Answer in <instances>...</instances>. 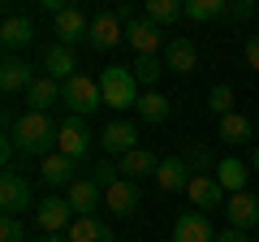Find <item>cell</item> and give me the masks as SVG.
I'll return each instance as SVG.
<instances>
[{
	"instance_id": "cell-17",
	"label": "cell",
	"mask_w": 259,
	"mask_h": 242,
	"mask_svg": "<svg viewBox=\"0 0 259 242\" xmlns=\"http://www.w3.org/2000/svg\"><path fill=\"white\" fill-rule=\"evenodd\" d=\"M100 143H104V151H108V156H125V151L143 147V143H139V130H134V121H108V126H104V134H100Z\"/></svg>"
},
{
	"instance_id": "cell-2",
	"label": "cell",
	"mask_w": 259,
	"mask_h": 242,
	"mask_svg": "<svg viewBox=\"0 0 259 242\" xmlns=\"http://www.w3.org/2000/svg\"><path fill=\"white\" fill-rule=\"evenodd\" d=\"M100 91H104V108H139L143 91H139V78L130 65H108L100 74Z\"/></svg>"
},
{
	"instance_id": "cell-26",
	"label": "cell",
	"mask_w": 259,
	"mask_h": 242,
	"mask_svg": "<svg viewBox=\"0 0 259 242\" xmlns=\"http://www.w3.org/2000/svg\"><path fill=\"white\" fill-rule=\"evenodd\" d=\"M229 0H186V18L190 22H221L229 18Z\"/></svg>"
},
{
	"instance_id": "cell-9",
	"label": "cell",
	"mask_w": 259,
	"mask_h": 242,
	"mask_svg": "<svg viewBox=\"0 0 259 242\" xmlns=\"http://www.w3.org/2000/svg\"><path fill=\"white\" fill-rule=\"evenodd\" d=\"M44 74L48 78H56V83H69V78L78 74V56H74V48L69 44H48L44 48Z\"/></svg>"
},
{
	"instance_id": "cell-21",
	"label": "cell",
	"mask_w": 259,
	"mask_h": 242,
	"mask_svg": "<svg viewBox=\"0 0 259 242\" xmlns=\"http://www.w3.org/2000/svg\"><path fill=\"white\" fill-rule=\"evenodd\" d=\"M74 169H78V165H74L69 156L52 151L48 160H39V182H44V186H69V182H78Z\"/></svg>"
},
{
	"instance_id": "cell-20",
	"label": "cell",
	"mask_w": 259,
	"mask_h": 242,
	"mask_svg": "<svg viewBox=\"0 0 259 242\" xmlns=\"http://www.w3.org/2000/svg\"><path fill=\"white\" fill-rule=\"evenodd\" d=\"M186 195H190V204L199 208V212H207V208H216V204L225 199V186L216 182L212 173H194L190 186H186Z\"/></svg>"
},
{
	"instance_id": "cell-12",
	"label": "cell",
	"mask_w": 259,
	"mask_h": 242,
	"mask_svg": "<svg viewBox=\"0 0 259 242\" xmlns=\"http://www.w3.org/2000/svg\"><path fill=\"white\" fill-rule=\"evenodd\" d=\"M35 69L26 65V61H18V56H5V65H0V91L5 95H26L30 87H35Z\"/></svg>"
},
{
	"instance_id": "cell-35",
	"label": "cell",
	"mask_w": 259,
	"mask_h": 242,
	"mask_svg": "<svg viewBox=\"0 0 259 242\" xmlns=\"http://www.w3.org/2000/svg\"><path fill=\"white\" fill-rule=\"evenodd\" d=\"M229 18H233V22H246V18H255V5H250V0H238V5L229 9Z\"/></svg>"
},
{
	"instance_id": "cell-34",
	"label": "cell",
	"mask_w": 259,
	"mask_h": 242,
	"mask_svg": "<svg viewBox=\"0 0 259 242\" xmlns=\"http://www.w3.org/2000/svg\"><path fill=\"white\" fill-rule=\"evenodd\" d=\"M117 177H121V169L112 165V160H100V165H95V186H100V190H108Z\"/></svg>"
},
{
	"instance_id": "cell-11",
	"label": "cell",
	"mask_w": 259,
	"mask_h": 242,
	"mask_svg": "<svg viewBox=\"0 0 259 242\" xmlns=\"http://www.w3.org/2000/svg\"><path fill=\"white\" fill-rule=\"evenodd\" d=\"M104 208H108L112 216H134V212H139V182L117 177V182L104 190Z\"/></svg>"
},
{
	"instance_id": "cell-38",
	"label": "cell",
	"mask_w": 259,
	"mask_h": 242,
	"mask_svg": "<svg viewBox=\"0 0 259 242\" xmlns=\"http://www.w3.org/2000/svg\"><path fill=\"white\" fill-rule=\"evenodd\" d=\"M35 242H69V238H65V233H39Z\"/></svg>"
},
{
	"instance_id": "cell-19",
	"label": "cell",
	"mask_w": 259,
	"mask_h": 242,
	"mask_svg": "<svg viewBox=\"0 0 259 242\" xmlns=\"http://www.w3.org/2000/svg\"><path fill=\"white\" fill-rule=\"evenodd\" d=\"M190 177H194V169L186 165L182 156H164V160H160V169H156V186L164 190V195H173V190L190 186Z\"/></svg>"
},
{
	"instance_id": "cell-23",
	"label": "cell",
	"mask_w": 259,
	"mask_h": 242,
	"mask_svg": "<svg viewBox=\"0 0 259 242\" xmlns=\"http://www.w3.org/2000/svg\"><path fill=\"white\" fill-rule=\"evenodd\" d=\"M246 177H250V165L238 160V156H225L221 165H216V182H221L229 195H242V190H246Z\"/></svg>"
},
{
	"instance_id": "cell-15",
	"label": "cell",
	"mask_w": 259,
	"mask_h": 242,
	"mask_svg": "<svg viewBox=\"0 0 259 242\" xmlns=\"http://www.w3.org/2000/svg\"><path fill=\"white\" fill-rule=\"evenodd\" d=\"M65 199H69V208L78 216H95V208L104 204V190L95 186V177H78V182L65 186Z\"/></svg>"
},
{
	"instance_id": "cell-10",
	"label": "cell",
	"mask_w": 259,
	"mask_h": 242,
	"mask_svg": "<svg viewBox=\"0 0 259 242\" xmlns=\"http://www.w3.org/2000/svg\"><path fill=\"white\" fill-rule=\"evenodd\" d=\"M0 44H5V52H18V48H30L35 44V22L26 18V13H5V22H0Z\"/></svg>"
},
{
	"instance_id": "cell-33",
	"label": "cell",
	"mask_w": 259,
	"mask_h": 242,
	"mask_svg": "<svg viewBox=\"0 0 259 242\" xmlns=\"http://www.w3.org/2000/svg\"><path fill=\"white\" fill-rule=\"evenodd\" d=\"M0 242H30L22 216H0Z\"/></svg>"
},
{
	"instance_id": "cell-24",
	"label": "cell",
	"mask_w": 259,
	"mask_h": 242,
	"mask_svg": "<svg viewBox=\"0 0 259 242\" xmlns=\"http://www.w3.org/2000/svg\"><path fill=\"white\" fill-rule=\"evenodd\" d=\"M52 104H61V83L48 78V74H39L35 87L26 91V108H30V112H48Z\"/></svg>"
},
{
	"instance_id": "cell-3",
	"label": "cell",
	"mask_w": 259,
	"mask_h": 242,
	"mask_svg": "<svg viewBox=\"0 0 259 242\" xmlns=\"http://www.w3.org/2000/svg\"><path fill=\"white\" fill-rule=\"evenodd\" d=\"M61 104L69 108V117H91L95 108H104L100 78H91V74H74L69 83H61Z\"/></svg>"
},
{
	"instance_id": "cell-28",
	"label": "cell",
	"mask_w": 259,
	"mask_h": 242,
	"mask_svg": "<svg viewBox=\"0 0 259 242\" xmlns=\"http://www.w3.org/2000/svg\"><path fill=\"white\" fill-rule=\"evenodd\" d=\"M250 134H255V126H250V117H242V112H229V117H221V139L229 143V147H238V143H246Z\"/></svg>"
},
{
	"instance_id": "cell-25",
	"label": "cell",
	"mask_w": 259,
	"mask_h": 242,
	"mask_svg": "<svg viewBox=\"0 0 259 242\" xmlns=\"http://www.w3.org/2000/svg\"><path fill=\"white\" fill-rule=\"evenodd\" d=\"M65 238H69V242H117V238H112V229L100 221V216H78V221L69 225Z\"/></svg>"
},
{
	"instance_id": "cell-5",
	"label": "cell",
	"mask_w": 259,
	"mask_h": 242,
	"mask_svg": "<svg viewBox=\"0 0 259 242\" xmlns=\"http://www.w3.org/2000/svg\"><path fill=\"white\" fill-rule=\"evenodd\" d=\"M0 208H5V216H22L26 208H39L30 182L13 169H5V177H0Z\"/></svg>"
},
{
	"instance_id": "cell-22",
	"label": "cell",
	"mask_w": 259,
	"mask_h": 242,
	"mask_svg": "<svg viewBox=\"0 0 259 242\" xmlns=\"http://www.w3.org/2000/svg\"><path fill=\"white\" fill-rule=\"evenodd\" d=\"M121 177H130V182H139V177H156V169H160V160H156V151L151 147H134V151H125V156H121Z\"/></svg>"
},
{
	"instance_id": "cell-4",
	"label": "cell",
	"mask_w": 259,
	"mask_h": 242,
	"mask_svg": "<svg viewBox=\"0 0 259 242\" xmlns=\"http://www.w3.org/2000/svg\"><path fill=\"white\" fill-rule=\"evenodd\" d=\"M91 147H95V134L87 130V117H65L61 134H56V151L69 156L74 165H82V160L91 156Z\"/></svg>"
},
{
	"instance_id": "cell-6",
	"label": "cell",
	"mask_w": 259,
	"mask_h": 242,
	"mask_svg": "<svg viewBox=\"0 0 259 242\" xmlns=\"http://www.w3.org/2000/svg\"><path fill=\"white\" fill-rule=\"evenodd\" d=\"M78 221V212L69 208V199H61V195H52V199H44V204L35 208V225H39V233H69V225Z\"/></svg>"
},
{
	"instance_id": "cell-36",
	"label": "cell",
	"mask_w": 259,
	"mask_h": 242,
	"mask_svg": "<svg viewBox=\"0 0 259 242\" xmlns=\"http://www.w3.org/2000/svg\"><path fill=\"white\" fill-rule=\"evenodd\" d=\"M246 65L259 74V35H250V39H246Z\"/></svg>"
},
{
	"instance_id": "cell-14",
	"label": "cell",
	"mask_w": 259,
	"mask_h": 242,
	"mask_svg": "<svg viewBox=\"0 0 259 242\" xmlns=\"http://www.w3.org/2000/svg\"><path fill=\"white\" fill-rule=\"evenodd\" d=\"M173 242H216V229L207 212H182L173 221Z\"/></svg>"
},
{
	"instance_id": "cell-31",
	"label": "cell",
	"mask_w": 259,
	"mask_h": 242,
	"mask_svg": "<svg viewBox=\"0 0 259 242\" xmlns=\"http://www.w3.org/2000/svg\"><path fill=\"white\" fill-rule=\"evenodd\" d=\"M182 160L194 169V173H207V169H212V147H207V143H194V139H190V143L182 147Z\"/></svg>"
},
{
	"instance_id": "cell-1",
	"label": "cell",
	"mask_w": 259,
	"mask_h": 242,
	"mask_svg": "<svg viewBox=\"0 0 259 242\" xmlns=\"http://www.w3.org/2000/svg\"><path fill=\"white\" fill-rule=\"evenodd\" d=\"M5 130L13 134V147H18L22 160H48L56 151V134H61V126H56L48 112H22V117H13L9 108H5Z\"/></svg>"
},
{
	"instance_id": "cell-32",
	"label": "cell",
	"mask_w": 259,
	"mask_h": 242,
	"mask_svg": "<svg viewBox=\"0 0 259 242\" xmlns=\"http://www.w3.org/2000/svg\"><path fill=\"white\" fill-rule=\"evenodd\" d=\"M233 104H238V100H233V87H229V83H216L212 95H207V108H212L216 117H229Z\"/></svg>"
},
{
	"instance_id": "cell-37",
	"label": "cell",
	"mask_w": 259,
	"mask_h": 242,
	"mask_svg": "<svg viewBox=\"0 0 259 242\" xmlns=\"http://www.w3.org/2000/svg\"><path fill=\"white\" fill-rule=\"evenodd\" d=\"M216 242H250V238L242 229H225V233H216Z\"/></svg>"
},
{
	"instance_id": "cell-8",
	"label": "cell",
	"mask_w": 259,
	"mask_h": 242,
	"mask_svg": "<svg viewBox=\"0 0 259 242\" xmlns=\"http://www.w3.org/2000/svg\"><path fill=\"white\" fill-rule=\"evenodd\" d=\"M52 26H56V35H61V44H69V48H74L78 39H87V35H91V13H87V9H78V5H65L61 13H52Z\"/></svg>"
},
{
	"instance_id": "cell-18",
	"label": "cell",
	"mask_w": 259,
	"mask_h": 242,
	"mask_svg": "<svg viewBox=\"0 0 259 242\" xmlns=\"http://www.w3.org/2000/svg\"><path fill=\"white\" fill-rule=\"evenodd\" d=\"M164 65L173 69V74H182V78L194 74V69H199V48H194L186 35H173L168 48H164Z\"/></svg>"
},
{
	"instance_id": "cell-16",
	"label": "cell",
	"mask_w": 259,
	"mask_h": 242,
	"mask_svg": "<svg viewBox=\"0 0 259 242\" xmlns=\"http://www.w3.org/2000/svg\"><path fill=\"white\" fill-rule=\"evenodd\" d=\"M121 35H125V26L117 22V13H95L91 18V35H87V44L95 48V52H108V48H117L121 44Z\"/></svg>"
},
{
	"instance_id": "cell-27",
	"label": "cell",
	"mask_w": 259,
	"mask_h": 242,
	"mask_svg": "<svg viewBox=\"0 0 259 242\" xmlns=\"http://www.w3.org/2000/svg\"><path fill=\"white\" fill-rule=\"evenodd\" d=\"M134 112H139L143 121H151V126H164L168 112H173V104H168L164 95H156V91H143V100H139V108H134Z\"/></svg>"
},
{
	"instance_id": "cell-13",
	"label": "cell",
	"mask_w": 259,
	"mask_h": 242,
	"mask_svg": "<svg viewBox=\"0 0 259 242\" xmlns=\"http://www.w3.org/2000/svg\"><path fill=\"white\" fill-rule=\"evenodd\" d=\"M225 216H229V229H255L259 225V195H250V190H242V195H229V204H225Z\"/></svg>"
},
{
	"instance_id": "cell-29",
	"label": "cell",
	"mask_w": 259,
	"mask_h": 242,
	"mask_svg": "<svg viewBox=\"0 0 259 242\" xmlns=\"http://www.w3.org/2000/svg\"><path fill=\"white\" fill-rule=\"evenodd\" d=\"M134 78H139V87H156L160 83V74H164V56H134Z\"/></svg>"
},
{
	"instance_id": "cell-30",
	"label": "cell",
	"mask_w": 259,
	"mask_h": 242,
	"mask_svg": "<svg viewBox=\"0 0 259 242\" xmlns=\"http://www.w3.org/2000/svg\"><path fill=\"white\" fill-rule=\"evenodd\" d=\"M177 18H186V5H177V0H147V22H156L160 30Z\"/></svg>"
},
{
	"instance_id": "cell-7",
	"label": "cell",
	"mask_w": 259,
	"mask_h": 242,
	"mask_svg": "<svg viewBox=\"0 0 259 242\" xmlns=\"http://www.w3.org/2000/svg\"><path fill=\"white\" fill-rule=\"evenodd\" d=\"M125 39H130V48H134V56H160V48H168L164 30H160L156 22H147V18H130L125 22Z\"/></svg>"
},
{
	"instance_id": "cell-39",
	"label": "cell",
	"mask_w": 259,
	"mask_h": 242,
	"mask_svg": "<svg viewBox=\"0 0 259 242\" xmlns=\"http://www.w3.org/2000/svg\"><path fill=\"white\" fill-rule=\"evenodd\" d=\"M250 169L259 173V143H255V151H250Z\"/></svg>"
}]
</instances>
